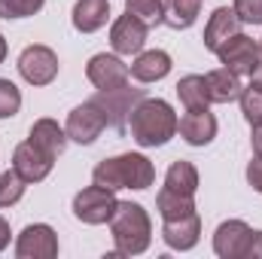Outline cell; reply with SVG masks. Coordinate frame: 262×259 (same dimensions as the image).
Segmentation results:
<instances>
[{
	"label": "cell",
	"mask_w": 262,
	"mask_h": 259,
	"mask_svg": "<svg viewBox=\"0 0 262 259\" xmlns=\"http://www.w3.org/2000/svg\"><path fill=\"white\" fill-rule=\"evenodd\" d=\"M241 31V18L235 15V9H229V6H220V9H213L210 12V18H207V25H204V49H210V52H216L229 37H235Z\"/></svg>",
	"instance_id": "16"
},
{
	"label": "cell",
	"mask_w": 262,
	"mask_h": 259,
	"mask_svg": "<svg viewBox=\"0 0 262 259\" xmlns=\"http://www.w3.org/2000/svg\"><path fill=\"white\" fill-rule=\"evenodd\" d=\"M177 98L186 110H207L210 107V95H207V79L198 76V73H189L177 82Z\"/></svg>",
	"instance_id": "22"
},
{
	"label": "cell",
	"mask_w": 262,
	"mask_h": 259,
	"mask_svg": "<svg viewBox=\"0 0 262 259\" xmlns=\"http://www.w3.org/2000/svg\"><path fill=\"white\" fill-rule=\"evenodd\" d=\"M204 79H207L210 104H232V101H238V98H241V92H244L241 76H238V73H232L229 67H216V70H210Z\"/></svg>",
	"instance_id": "20"
},
{
	"label": "cell",
	"mask_w": 262,
	"mask_h": 259,
	"mask_svg": "<svg viewBox=\"0 0 262 259\" xmlns=\"http://www.w3.org/2000/svg\"><path fill=\"white\" fill-rule=\"evenodd\" d=\"M92 183L107 186L113 192L119 189H149L156 183V168L143 153H122L113 159H104L92 171Z\"/></svg>",
	"instance_id": "2"
},
{
	"label": "cell",
	"mask_w": 262,
	"mask_h": 259,
	"mask_svg": "<svg viewBox=\"0 0 262 259\" xmlns=\"http://www.w3.org/2000/svg\"><path fill=\"white\" fill-rule=\"evenodd\" d=\"M244 259H262V232H250V241H247Z\"/></svg>",
	"instance_id": "32"
},
{
	"label": "cell",
	"mask_w": 262,
	"mask_h": 259,
	"mask_svg": "<svg viewBox=\"0 0 262 259\" xmlns=\"http://www.w3.org/2000/svg\"><path fill=\"white\" fill-rule=\"evenodd\" d=\"M171 55L165 49H146V52H137V58L128 64L131 76L137 82H159L171 73Z\"/></svg>",
	"instance_id": "17"
},
{
	"label": "cell",
	"mask_w": 262,
	"mask_h": 259,
	"mask_svg": "<svg viewBox=\"0 0 262 259\" xmlns=\"http://www.w3.org/2000/svg\"><path fill=\"white\" fill-rule=\"evenodd\" d=\"M156 210L162 213V220L189 217V213H195V195H183V192H174V189L162 186L159 195H156Z\"/></svg>",
	"instance_id": "21"
},
{
	"label": "cell",
	"mask_w": 262,
	"mask_h": 259,
	"mask_svg": "<svg viewBox=\"0 0 262 259\" xmlns=\"http://www.w3.org/2000/svg\"><path fill=\"white\" fill-rule=\"evenodd\" d=\"M232 9L244 25H262V0H235Z\"/></svg>",
	"instance_id": "30"
},
{
	"label": "cell",
	"mask_w": 262,
	"mask_h": 259,
	"mask_svg": "<svg viewBox=\"0 0 262 259\" xmlns=\"http://www.w3.org/2000/svg\"><path fill=\"white\" fill-rule=\"evenodd\" d=\"M18 73L28 85H49L58 76V55L43 43L25 46L18 55Z\"/></svg>",
	"instance_id": "6"
},
{
	"label": "cell",
	"mask_w": 262,
	"mask_h": 259,
	"mask_svg": "<svg viewBox=\"0 0 262 259\" xmlns=\"http://www.w3.org/2000/svg\"><path fill=\"white\" fill-rule=\"evenodd\" d=\"M52 165H55V159L46 156L43 149H37L31 140L18 143L15 153H12V171H15L25 183H40V180H46V177L52 174Z\"/></svg>",
	"instance_id": "11"
},
{
	"label": "cell",
	"mask_w": 262,
	"mask_h": 259,
	"mask_svg": "<svg viewBox=\"0 0 262 259\" xmlns=\"http://www.w3.org/2000/svg\"><path fill=\"white\" fill-rule=\"evenodd\" d=\"M110 232L116 244V256H140L149 250L152 241V223L143 204L137 201H119L116 213L110 217Z\"/></svg>",
	"instance_id": "3"
},
{
	"label": "cell",
	"mask_w": 262,
	"mask_h": 259,
	"mask_svg": "<svg viewBox=\"0 0 262 259\" xmlns=\"http://www.w3.org/2000/svg\"><path fill=\"white\" fill-rule=\"evenodd\" d=\"M9 235H12V232H9V223H6V220L0 217V253H3L6 247H9Z\"/></svg>",
	"instance_id": "34"
},
{
	"label": "cell",
	"mask_w": 262,
	"mask_h": 259,
	"mask_svg": "<svg viewBox=\"0 0 262 259\" xmlns=\"http://www.w3.org/2000/svg\"><path fill=\"white\" fill-rule=\"evenodd\" d=\"M85 79H89L98 92H101V89H116V85H125L131 79V70L119 55L98 52V55H92L89 64H85Z\"/></svg>",
	"instance_id": "10"
},
{
	"label": "cell",
	"mask_w": 262,
	"mask_h": 259,
	"mask_svg": "<svg viewBox=\"0 0 262 259\" xmlns=\"http://www.w3.org/2000/svg\"><path fill=\"white\" fill-rule=\"evenodd\" d=\"M250 226L244 220H226L213 232V253L220 259H244L247 241H250Z\"/></svg>",
	"instance_id": "13"
},
{
	"label": "cell",
	"mask_w": 262,
	"mask_h": 259,
	"mask_svg": "<svg viewBox=\"0 0 262 259\" xmlns=\"http://www.w3.org/2000/svg\"><path fill=\"white\" fill-rule=\"evenodd\" d=\"M250 85H253V89H262V61L256 64V70L250 73Z\"/></svg>",
	"instance_id": "35"
},
{
	"label": "cell",
	"mask_w": 262,
	"mask_h": 259,
	"mask_svg": "<svg viewBox=\"0 0 262 259\" xmlns=\"http://www.w3.org/2000/svg\"><path fill=\"white\" fill-rule=\"evenodd\" d=\"M125 12L146 28H156L165 21V0H125Z\"/></svg>",
	"instance_id": "25"
},
{
	"label": "cell",
	"mask_w": 262,
	"mask_h": 259,
	"mask_svg": "<svg viewBox=\"0 0 262 259\" xmlns=\"http://www.w3.org/2000/svg\"><path fill=\"white\" fill-rule=\"evenodd\" d=\"M116 204H119V198L113 189L92 183L73 195V217L85 226H104L116 213Z\"/></svg>",
	"instance_id": "5"
},
{
	"label": "cell",
	"mask_w": 262,
	"mask_h": 259,
	"mask_svg": "<svg viewBox=\"0 0 262 259\" xmlns=\"http://www.w3.org/2000/svg\"><path fill=\"white\" fill-rule=\"evenodd\" d=\"M216 58H220V64L229 67L232 73H238V76H250L256 64L262 61L259 55V43L253 40V37H247V34H235V37H229L220 49H216Z\"/></svg>",
	"instance_id": "7"
},
{
	"label": "cell",
	"mask_w": 262,
	"mask_h": 259,
	"mask_svg": "<svg viewBox=\"0 0 262 259\" xmlns=\"http://www.w3.org/2000/svg\"><path fill=\"white\" fill-rule=\"evenodd\" d=\"M46 0H0V18H28L43 9Z\"/></svg>",
	"instance_id": "28"
},
{
	"label": "cell",
	"mask_w": 262,
	"mask_h": 259,
	"mask_svg": "<svg viewBox=\"0 0 262 259\" xmlns=\"http://www.w3.org/2000/svg\"><path fill=\"white\" fill-rule=\"evenodd\" d=\"M177 131L189 146H207L216 137V119L210 110H186L177 122Z\"/></svg>",
	"instance_id": "15"
},
{
	"label": "cell",
	"mask_w": 262,
	"mask_h": 259,
	"mask_svg": "<svg viewBox=\"0 0 262 259\" xmlns=\"http://www.w3.org/2000/svg\"><path fill=\"white\" fill-rule=\"evenodd\" d=\"M21 110V92L12 79H0V119H12Z\"/></svg>",
	"instance_id": "27"
},
{
	"label": "cell",
	"mask_w": 262,
	"mask_h": 259,
	"mask_svg": "<svg viewBox=\"0 0 262 259\" xmlns=\"http://www.w3.org/2000/svg\"><path fill=\"white\" fill-rule=\"evenodd\" d=\"M25 180L9 168V171H3L0 174V207H12V204H18L21 201V195H25Z\"/></svg>",
	"instance_id": "26"
},
{
	"label": "cell",
	"mask_w": 262,
	"mask_h": 259,
	"mask_svg": "<svg viewBox=\"0 0 262 259\" xmlns=\"http://www.w3.org/2000/svg\"><path fill=\"white\" fill-rule=\"evenodd\" d=\"M70 18H73V28H76L79 34H95V31H101V28L107 25V18H110V3H107V0H76Z\"/></svg>",
	"instance_id": "19"
},
{
	"label": "cell",
	"mask_w": 262,
	"mask_h": 259,
	"mask_svg": "<svg viewBox=\"0 0 262 259\" xmlns=\"http://www.w3.org/2000/svg\"><path fill=\"white\" fill-rule=\"evenodd\" d=\"M177 113L168 101L162 98H143L134 110H131L128 119V131L131 140L143 149H156V146H165L174 134H177Z\"/></svg>",
	"instance_id": "1"
},
{
	"label": "cell",
	"mask_w": 262,
	"mask_h": 259,
	"mask_svg": "<svg viewBox=\"0 0 262 259\" xmlns=\"http://www.w3.org/2000/svg\"><path fill=\"white\" fill-rule=\"evenodd\" d=\"M18 259H55L58 256V235L49 223H31L15 241Z\"/></svg>",
	"instance_id": "9"
},
{
	"label": "cell",
	"mask_w": 262,
	"mask_h": 259,
	"mask_svg": "<svg viewBox=\"0 0 262 259\" xmlns=\"http://www.w3.org/2000/svg\"><path fill=\"white\" fill-rule=\"evenodd\" d=\"M146 34H149V28L125 12L110 25V46L116 55H137V52H143Z\"/></svg>",
	"instance_id": "12"
},
{
	"label": "cell",
	"mask_w": 262,
	"mask_h": 259,
	"mask_svg": "<svg viewBox=\"0 0 262 259\" xmlns=\"http://www.w3.org/2000/svg\"><path fill=\"white\" fill-rule=\"evenodd\" d=\"M104 128H107V119H104V113L98 110V104H92V101L73 107L70 116H67V125H64L67 140H73V143H79V146L95 143V140L104 134Z\"/></svg>",
	"instance_id": "8"
},
{
	"label": "cell",
	"mask_w": 262,
	"mask_h": 259,
	"mask_svg": "<svg viewBox=\"0 0 262 259\" xmlns=\"http://www.w3.org/2000/svg\"><path fill=\"white\" fill-rule=\"evenodd\" d=\"M247 183L262 195V159L259 156H253V162L247 165Z\"/></svg>",
	"instance_id": "31"
},
{
	"label": "cell",
	"mask_w": 262,
	"mask_h": 259,
	"mask_svg": "<svg viewBox=\"0 0 262 259\" xmlns=\"http://www.w3.org/2000/svg\"><path fill=\"white\" fill-rule=\"evenodd\" d=\"M259 55H262V40H259Z\"/></svg>",
	"instance_id": "37"
},
{
	"label": "cell",
	"mask_w": 262,
	"mask_h": 259,
	"mask_svg": "<svg viewBox=\"0 0 262 259\" xmlns=\"http://www.w3.org/2000/svg\"><path fill=\"white\" fill-rule=\"evenodd\" d=\"M143 89H131V82L125 85H116V89H101L95 98H89L92 104H98V110L104 113L107 119V128H116V131H125L128 128V119H131V110L143 101Z\"/></svg>",
	"instance_id": "4"
},
{
	"label": "cell",
	"mask_w": 262,
	"mask_h": 259,
	"mask_svg": "<svg viewBox=\"0 0 262 259\" xmlns=\"http://www.w3.org/2000/svg\"><path fill=\"white\" fill-rule=\"evenodd\" d=\"M3 58H6V37L0 34V64H3Z\"/></svg>",
	"instance_id": "36"
},
{
	"label": "cell",
	"mask_w": 262,
	"mask_h": 259,
	"mask_svg": "<svg viewBox=\"0 0 262 259\" xmlns=\"http://www.w3.org/2000/svg\"><path fill=\"white\" fill-rule=\"evenodd\" d=\"M165 186L174 189V192H183V195H195L198 192V168L192 162H174L165 174Z\"/></svg>",
	"instance_id": "24"
},
{
	"label": "cell",
	"mask_w": 262,
	"mask_h": 259,
	"mask_svg": "<svg viewBox=\"0 0 262 259\" xmlns=\"http://www.w3.org/2000/svg\"><path fill=\"white\" fill-rule=\"evenodd\" d=\"M162 241L171 250H180V253L192 250L198 241H201V217H198V210L189 213V217H180V220H165Z\"/></svg>",
	"instance_id": "14"
},
{
	"label": "cell",
	"mask_w": 262,
	"mask_h": 259,
	"mask_svg": "<svg viewBox=\"0 0 262 259\" xmlns=\"http://www.w3.org/2000/svg\"><path fill=\"white\" fill-rule=\"evenodd\" d=\"M241 113H244V119L253 125V122H259L262 119V89H253V85H247L244 92H241Z\"/></svg>",
	"instance_id": "29"
},
{
	"label": "cell",
	"mask_w": 262,
	"mask_h": 259,
	"mask_svg": "<svg viewBox=\"0 0 262 259\" xmlns=\"http://www.w3.org/2000/svg\"><path fill=\"white\" fill-rule=\"evenodd\" d=\"M250 146H253V156L262 159V119L250 125Z\"/></svg>",
	"instance_id": "33"
},
{
	"label": "cell",
	"mask_w": 262,
	"mask_h": 259,
	"mask_svg": "<svg viewBox=\"0 0 262 259\" xmlns=\"http://www.w3.org/2000/svg\"><path fill=\"white\" fill-rule=\"evenodd\" d=\"M201 12V0H165V25L174 31L192 28Z\"/></svg>",
	"instance_id": "23"
},
{
	"label": "cell",
	"mask_w": 262,
	"mask_h": 259,
	"mask_svg": "<svg viewBox=\"0 0 262 259\" xmlns=\"http://www.w3.org/2000/svg\"><path fill=\"white\" fill-rule=\"evenodd\" d=\"M28 140L37 146V149H43L46 156H52V159H58L61 153H64L67 146V131L55 122V119H37L31 131H28Z\"/></svg>",
	"instance_id": "18"
}]
</instances>
